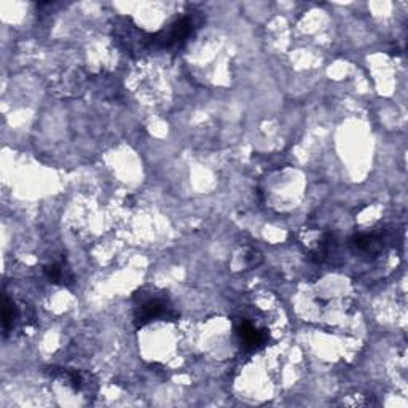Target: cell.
Returning <instances> with one entry per match:
<instances>
[{"label":"cell","mask_w":408,"mask_h":408,"mask_svg":"<svg viewBox=\"0 0 408 408\" xmlns=\"http://www.w3.org/2000/svg\"><path fill=\"white\" fill-rule=\"evenodd\" d=\"M177 318V313L173 309V306L166 298L161 297H150L146 298L144 302L139 303L134 309V324L139 327L147 325L148 322L157 321V319H169L174 321Z\"/></svg>","instance_id":"cell-1"},{"label":"cell","mask_w":408,"mask_h":408,"mask_svg":"<svg viewBox=\"0 0 408 408\" xmlns=\"http://www.w3.org/2000/svg\"><path fill=\"white\" fill-rule=\"evenodd\" d=\"M195 29V19H193L192 16H184V18L171 26V29L161 32L158 35H153L152 42H158L161 48L180 46L193 34Z\"/></svg>","instance_id":"cell-2"},{"label":"cell","mask_w":408,"mask_h":408,"mask_svg":"<svg viewBox=\"0 0 408 408\" xmlns=\"http://www.w3.org/2000/svg\"><path fill=\"white\" fill-rule=\"evenodd\" d=\"M238 337L244 350L255 351L265 345L268 335L265 330H257L248 321H243L238 327Z\"/></svg>","instance_id":"cell-3"},{"label":"cell","mask_w":408,"mask_h":408,"mask_svg":"<svg viewBox=\"0 0 408 408\" xmlns=\"http://www.w3.org/2000/svg\"><path fill=\"white\" fill-rule=\"evenodd\" d=\"M384 246V238L377 233L356 235L351 239V248L359 254H378Z\"/></svg>","instance_id":"cell-4"},{"label":"cell","mask_w":408,"mask_h":408,"mask_svg":"<svg viewBox=\"0 0 408 408\" xmlns=\"http://www.w3.org/2000/svg\"><path fill=\"white\" fill-rule=\"evenodd\" d=\"M45 278L53 284H59V286H72L74 284V275L71 268L66 265V262L59 260L55 263H50L44 268Z\"/></svg>","instance_id":"cell-5"},{"label":"cell","mask_w":408,"mask_h":408,"mask_svg":"<svg viewBox=\"0 0 408 408\" xmlns=\"http://www.w3.org/2000/svg\"><path fill=\"white\" fill-rule=\"evenodd\" d=\"M18 318H19L18 306L15 305L13 300H10L8 297H5L3 309H2V325H3L5 334H8V332L13 329L15 322L18 321Z\"/></svg>","instance_id":"cell-6"}]
</instances>
